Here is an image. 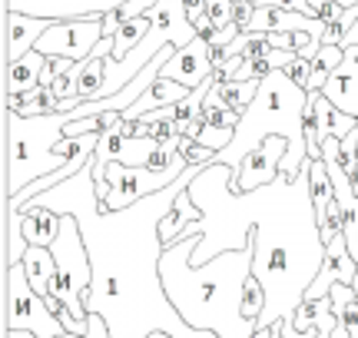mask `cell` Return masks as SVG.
I'll return each mask as SVG.
<instances>
[{"label": "cell", "mask_w": 358, "mask_h": 338, "mask_svg": "<svg viewBox=\"0 0 358 338\" xmlns=\"http://www.w3.org/2000/svg\"><path fill=\"white\" fill-rule=\"evenodd\" d=\"M156 149L153 140L140 136V123L136 119H120L113 130H106L100 136V146L93 153V163H90V172H93V182H96V196H106V166L110 163H127V166H146L150 153Z\"/></svg>", "instance_id": "cell-6"}, {"label": "cell", "mask_w": 358, "mask_h": 338, "mask_svg": "<svg viewBox=\"0 0 358 338\" xmlns=\"http://www.w3.org/2000/svg\"><path fill=\"white\" fill-rule=\"evenodd\" d=\"M256 3L252 0H236V7H232V24L239 27V30H252V20H256Z\"/></svg>", "instance_id": "cell-33"}, {"label": "cell", "mask_w": 358, "mask_h": 338, "mask_svg": "<svg viewBox=\"0 0 358 338\" xmlns=\"http://www.w3.org/2000/svg\"><path fill=\"white\" fill-rule=\"evenodd\" d=\"M53 27L50 17H34L24 10L7 13V64L20 60L24 53H30L37 47V40Z\"/></svg>", "instance_id": "cell-13"}, {"label": "cell", "mask_w": 358, "mask_h": 338, "mask_svg": "<svg viewBox=\"0 0 358 338\" xmlns=\"http://www.w3.org/2000/svg\"><path fill=\"white\" fill-rule=\"evenodd\" d=\"M189 93H192L189 87H182V83H176V80L156 77V83L143 93L136 103L129 106L127 113H123V119H140L143 113H153V110H163V106H173V103H179V100H186Z\"/></svg>", "instance_id": "cell-16"}, {"label": "cell", "mask_w": 358, "mask_h": 338, "mask_svg": "<svg viewBox=\"0 0 358 338\" xmlns=\"http://www.w3.org/2000/svg\"><path fill=\"white\" fill-rule=\"evenodd\" d=\"M232 7H236V0H206V20L216 30H222L232 24Z\"/></svg>", "instance_id": "cell-32"}, {"label": "cell", "mask_w": 358, "mask_h": 338, "mask_svg": "<svg viewBox=\"0 0 358 338\" xmlns=\"http://www.w3.org/2000/svg\"><path fill=\"white\" fill-rule=\"evenodd\" d=\"M345 60V47H332V43H325L315 57H312V77H308V93H322V87L329 83L335 70L342 66Z\"/></svg>", "instance_id": "cell-22"}, {"label": "cell", "mask_w": 358, "mask_h": 338, "mask_svg": "<svg viewBox=\"0 0 358 338\" xmlns=\"http://www.w3.org/2000/svg\"><path fill=\"white\" fill-rule=\"evenodd\" d=\"M7 113L17 117H43V113H60V100L50 93V87H34L27 93H3Z\"/></svg>", "instance_id": "cell-18"}, {"label": "cell", "mask_w": 358, "mask_h": 338, "mask_svg": "<svg viewBox=\"0 0 358 338\" xmlns=\"http://www.w3.org/2000/svg\"><path fill=\"white\" fill-rule=\"evenodd\" d=\"M20 229H24L30 246H47L57 242V235L64 229V216L47 206H24L20 209Z\"/></svg>", "instance_id": "cell-14"}, {"label": "cell", "mask_w": 358, "mask_h": 338, "mask_svg": "<svg viewBox=\"0 0 358 338\" xmlns=\"http://www.w3.org/2000/svg\"><path fill=\"white\" fill-rule=\"evenodd\" d=\"M338 7H358V0H335Z\"/></svg>", "instance_id": "cell-39"}, {"label": "cell", "mask_w": 358, "mask_h": 338, "mask_svg": "<svg viewBox=\"0 0 358 338\" xmlns=\"http://www.w3.org/2000/svg\"><path fill=\"white\" fill-rule=\"evenodd\" d=\"M7 338H37V335H34V332H20V328H10V332H7Z\"/></svg>", "instance_id": "cell-38"}, {"label": "cell", "mask_w": 358, "mask_h": 338, "mask_svg": "<svg viewBox=\"0 0 358 338\" xmlns=\"http://www.w3.org/2000/svg\"><path fill=\"white\" fill-rule=\"evenodd\" d=\"M329 302H332V315L338 318V325L348 328V335L358 338V292L352 286H332L329 292Z\"/></svg>", "instance_id": "cell-21"}, {"label": "cell", "mask_w": 358, "mask_h": 338, "mask_svg": "<svg viewBox=\"0 0 358 338\" xmlns=\"http://www.w3.org/2000/svg\"><path fill=\"white\" fill-rule=\"evenodd\" d=\"M13 143V172H10V196H17L24 186L37 182L40 176H50L64 166V159L53 156V146L66 136V123H73L70 110L43 113V117H17L7 113Z\"/></svg>", "instance_id": "cell-3"}, {"label": "cell", "mask_w": 358, "mask_h": 338, "mask_svg": "<svg viewBox=\"0 0 358 338\" xmlns=\"http://www.w3.org/2000/svg\"><path fill=\"white\" fill-rule=\"evenodd\" d=\"M272 338H282V328H279V322H275V335H272Z\"/></svg>", "instance_id": "cell-40"}, {"label": "cell", "mask_w": 358, "mask_h": 338, "mask_svg": "<svg viewBox=\"0 0 358 338\" xmlns=\"http://www.w3.org/2000/svg\"><path fill=\"white\" fill-rule=\"evenodd\" d=\"M289 10L306 13V17L319 20V24H332V20L345 10V7H338L335 0H289Z\"/></svg>", "instance_id": "cell-29"}, {"label": "cell", "mask_w": 358, "mask_h": 338, "mask_svg": "<svg viewBox=\"0 0 358 338\" xmlns=\"http://www.w3.org/2000/svg\"><path fill=\"white\" fill-rule=\"evenodd\" d=\"M199 239L203 233L163 249L159 256V282L169 305L196 332H216L219 338H252L256 322L243 318L239 299L256 262V226L249 233L245 249H232L209 259L206 265H192Z\"/></svg>", "instance_id": "cell-1"}, {"label": "cell", "mask_w": 358, "mask_h": 338, "mask_svg": "<svg viewBox=\"0 0 358 338\" xmlns=\"http://www.w3.org/2000/svg\"><path fill=\"white\" fill-rule=\"evenodd\" d=\"M24 272L30 279V286L37 295H53V282H57V259H53V252L47 246H30L24 256Z\"/></svg>", "instance_id": "cell-17"}, {"label": "cell", "mask_w": 358, "mask_h": 338, "mask_svg": "<svg viewBox=\"0 0 358 338\" xmlns=\"http://www.w3.org/2000/svg\"><path fill=\"white\" fill-rule=\"evenodd\" d=\"M7 288H10V322H7V332L20 328V332H34L37 338H57L66 332L64 322L47 309L43 295L34 292L24 265H10L7 269Z\"/></svg>", "instance_id": "cell-7"}, {"label": "cell", "mask_w": 358, "mask_h": 338, "mask_svg": "<svg viewBox=\"0 0 358 338\" xmlns=\"http://www.w3.org/2000/svg\"><path fill=\"white\" fill-rule=\"evenodd\" d=\"M150 30H153V17H150V13L133 17V20H129V24L113 37L116 40V43H113V60H123L129 50H136L143 40H146V34H150Z\"/></svg>", "instance_id": "cell-26"}, {"label": "cell", "mask_w": 358, "mask_h": 338, "mask_svg": "<svg viewBox=\"0 0 358 338\" xmlns=\"http://www.w3.org/2000/svg\"><path fill=\"white\" fill-rule=\"evenodd\" d=\"M199 219H203V209L192 203L189 189H186V193H179V199L173 203V209L159 219V242H163V249L182 242L186 229H189L192 222H199Z\"/></svg>", "instance_id": "cell-15"}, {"label": "cell", "mask_w": 358, "mask_h": 338, "mask_svg": "<svg viewBox=\"0 0 358 338\" xmlns=\"http://www.w3.org/2000/svg\"><path fill=\"white\" fill-rule=\"evenodd\" d=\"M143 338H179V335H173V332H166V328H153V332H146Z\"/></svg>", "instance_id": "cell-37"}, {"label": "cell", "mask_w": 358, "mask_h": 338, "mask_svg": "<svg viewBox=\"0 0 358 338\" xmlns=\"http://www.w3.org/2000/svg\"><path fill=\"white\" fill-rule=\"evenodd\" d=\"M57 338H110V325H106V318L96 312H90V328L83 332V335H77V332H64V335Z\"/></svg>", "instance_id": "cell-35"}, {"label": "cell", "mask_w": 358, "mask_h": 338, "mask_svg": "<svg viewBox=\"0 0 358 338\" xmlns=\"http://www.w3.org/2000/svg\"><path fill=\"white\" fill-rule=\"evenodd\" d=\"M47 60H50L47 53L30 50L20 60L7 64V93H27V90H34V87H40V73H43Z\"/></svg>", "instance_id": "cell-19"}, {"label": "cell", "mask_w": 358, "mask_h": 338, "mask_svg": "<svg viewBox=\"0 0 358 338\" xmlns=\"http://www.w3.org/2000/svg\"><path fill=\"white\" fill-rule=\"evenodd\" d=\"M182 172H153L146 166H127V163H110L106 166V196L96 199V209L100 216H110V212H123V209L143 203L146 196L166 189L169 182H176Z\"/></svg>", "instance_id": "cell-5"}, {"label": "cell", "mask_w": 358, "mask_h": 338, "mask_svg": "<svg viewBox=\"0 0 358 338\" xmlns=\"http://www.w3.org/2000/svg\"><path fill=\"white\" fill-rule=\"evenodd\" d=\"M7 269L10 265H20L27 256V249H30V242H27L24 229H20V212H10L7 209Z\"/></svg>", "instance_id": "cell-28"}, {"label": "cell", "mask_w": 358, "mask_h": 338, "mask_svg": "<svg viewBox=\"0 0 358 338\" xmlns=\"http://www.w3.org/2000/svg\"><path fill=\"white\" fill-rule=\"evenodd\" d=\"M232 136H236V130H219V126H203V130L196 133V143H203V146H209L213 153H222L226 146L232 143Z\"/></svg>", "instance_id": "cell-31"}, {"label": "cell", "mask_w": 358, "mask_h": 338, "mask_svg": "<svg viewBox=\"0 0 358 338\" xmlns=\"http://www.w3.org/2000/svg\"><path fill=\"white\" fill-rule=\"evenodd\" d=\"M285 77L292 80L295 87H302L308 93V77H312V60H302V57H295L292 64L285 66Z\"/></svg>", "instance_id": "cell-34"}, {"label": "cell", "mask_w": 358, "mask_h": 338, "mask_svg": "<svg viewBox=\"0 0 358 338\" xmlns=\"http://www.w3.org/2000/svg\"><path fill=\"white\" fill-rule=\"evenodd\" d=\"M156 7V0H120L113 10L103 13V37H116L133 17H143Z\"/></svg>", "instance_id": "cell-23"}, {"label": "cell", "mask_w": 358, "mask_h": 338, "mask_svg": "<svg viewBox=\"0 0 358 338\" xmlns=\"http://www.w3.org/2000/svg\"><path fill=\"white\" fill-rule=\"evenodd\" d=\"M308 169V193H312V206H315V219H319L325 206L335 199V186H332V176H329V169L322 159H308L306 163Z\"/></svg>", "instance_id": "cell-24"}, {"label": "cell", "mask_w": 358, "mask_h": 338, "mask_svg": "<svg viewBox=\"0 0 358 338\" xmlns=\"http://www.w3.org/2000/svg\"><path fill=\"white\" fill-rule=\"evenodd\" d=\"M289 153V143L282 136H268L256 149H249L239 166L232 172L229 179V193L232 196H243V193H256L262 186H272V182L282 176V159Z\"/></svg>", "instance_id": "cell-9"}, {"label": "cell", "mask_w": 358, "mask_h": 338, "mask_svg": "<svg viewBox=\"0 0 358 338\" xmlns=\"http://www.w3.org/2000/svg\"><path fill=\"white\" fill-rule=\"evenodd\" d=\"M319 235H322V242H332L335 235L345 229V212H342V203L338 199H332L329 206H325V212H322L319 219Z\"/></svg>", "instance_id": "cell-30"}, {"label": "cell", "mask_w": 358, "mask_h": 338, "mask_svg": "<svg viewBox=\"0 0 358 338\" xmlns=\"http://www.w3.org/2000/svg\"><path fill=\"white\" fill-rule=\"evenodd\" d=\"M182 7H186V13H189L192 27H196L206 17V0H182Z\"/></svg>", "instance_id": "cell-36"}, {"label": "cell", "mask_w": 358, "mask_h": 338, "mask_svg": "<svg viewBox=\"0 0 358 338\" xmlns=\"http://www.w3.org/2000/svg\"><path fill=\"white\" fill-rule=\"evenodd\" d=\"M306 106H308V93L302 87H295L292 80L285 77V70H272L262 87H259V96L249 103V110L243 113L239 126H236V136L232 143L216 156V163L222 166H239V159L256 149L262 140L268 136H282L289 143V153L282 159V176L295 179L302 169H306Z\"/></svg>", "instance_id": "cell-2"}, {"label": "cell", "mask_w": 358, "mask_h": 338, "mask_svg": "<svg viewBox=\"0 0 358 338\" xmlns=\"http://www.w3.org/2000/svg\"><path fill=\"white\" fill-rule=\"evenodd\" d=\"M159 77L176 80V83L189 87V90L203 87L206 80L213 77V40H206L196 34V40H192L189 47L176 50L169 57V64H163Z\"/></svg>", "instance_id": "cell-11"}, {"label": "cell", "mask_w": 358, "mask_h": 338, "mask_svg": "<svg viewBox=\"0 0 358 338\" xmlns=\"http://www.w3.org/2000/svg\"><path fill=\"white\" fill-rule=\"evenodd\" d=\"M53 259H57V282H53V295L64 302L70 315L80 322H90V286H93V262H90L87 242H83V229H80L77 216H64V229L50 246Z\"/></svg>", "instance_id": "cell-4"}, {"label": "cell", "mask_w": 358, "mask_h": 338, "mask_svg": "<svg viewBox=\"0 0 358 338\" xmlns=\"http://www.w3.org/2000/svg\"><path fill=\"white\" fill-rule=\"evenodd\" d=\"M259 87H262V80H245V83H239V80H229V83H216L213 90H216V96L226 106H232V110L245 113V110H249V103H252V100L259 96Z\"/></svg>", "instance_id": "cell-25"}, {"label": "cell", "mask_w": 358, "mask_h": 338, "mask_svg": "<svg viewBox=\"0 0 358 338\" xmlns=\"http://www.w3.org/2000/svg\"><path fill=\"white\" fill-rule=\"evenodd\" d=\"M266 302H268V292L262 286L259 275H249L243 286V299H239V312H243L245 322H259L262 312H266Z\"/></svg>", "instance_id": "cell-27"}, {"label": "cell", "mask_w": 358, "mask_h": 338, "mask_svg": "<svg viewBox=\"0 0 358 338\" xmlns=\"http://www.w3.org/2000/svg\"><path fill=\"white\" fill-rule=\"evenodd\" d=\"M358 279V262L352 259V252H348V242L345 235L338 233L332 242H325V259H322V269L319 275L312 279V286L306 288V299L308 302H319V299H329V292L332 286H355Z\"/></svg>", "instance_id": "cell-10"}, {"label": "cell", "mask_w": 358, "mask_h": 338, "mask_svg": "<svg viewBox=\"0 0 358 338\" xmlns=\"http://www.w3.org/2000/svg\"><path fill=\"white\" fill-rule=\"evenodd\" d=\"M322 96L342 113L358 119V47H348L342 66L335 70L329 83L322 87Z\"/></svg>", "instance_id": "cell-12"}, {"label": "cell", "mask_w": 358, "mask_h": 338, "mask_svg": "<svg viewBox=\"0 0 358 338\" xmlns=\"http://www.w3.org/2000/svg\"><path fill=\"white\" fill-rule=\"evenodd\" d=\"M103 40V13L87 17H70V20H53V27L37 40L34 50L47 57H64V60H87Z\"/></svg>", "instance_id": "cell-8"}, {"label": "cell", "mask_w": 358, "mask_h": 338, "mask_svg": "<svg viewBox=\"0 0 358 338\" xmlns=\"http://www.w3.org/2000/svg\"><path fill=\"white\" fill-rule=\"evenodd\" d=\"M279 328L282 338H315L319 335V302L302 299L295 305V312L279 322Z\"/></svg>", "instance_id": "cell-20"}]
</instances>
